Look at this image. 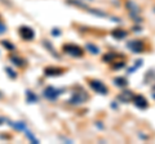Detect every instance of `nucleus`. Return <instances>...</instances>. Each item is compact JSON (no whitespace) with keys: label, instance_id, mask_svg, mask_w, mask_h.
<instances>
[{"label":"nucleus","instance_id":"obj_6","mask_svg":"<svg viewBox=\"0 0 155 144\" xmlns=\"http://www.w3.org/2000/svg\"><path fill=\"white\" fill-rule=\"evenodd\" d=\"M127 7L129 8V12H130V14H132L133 17H136V14L138 13V7L136 5V4H134L133 2H128V3H127ZM136 18H137V17H136ZM136 21H138V18H137V20H136Z\"/></svg>","mask_w":155,"mask_h":144},{"label":"nucleus","instance_id":"obj_3","mask_svg":"<svg viewBox=\"0 0 155 144\" xmlns=\"http://www.w3.org/2000/svg\"><path fill=\"white\" fill-rule=\"evenodd\" d=\"M65 49H66V52L67 53H70L71 55H81L83 54V50L80 49L79 46H76V45H71V44H69V45H66L65 46Z\"/></svg>","mask_w":155,"mask_h":144},{"label":"nucleus","instance_id":"obj_4","mask_svg":"<svg viewBox=\"0 0 155 144\" xmlns=\"http://www.w3.org/2000/svg\"><path fill=\"white\" fill-rule=\"evenodd\" d=\"M19 33H21L22 39H25V40H31L34 37V31L30 27H22L21 30H19Z\"/></svg>","mask_w":155,"mask_h":144},{"label":"nucleus","instance_id":"obj_2","mask_svg":"<svg viewBox=\"0 0 155 144\" xmlns=\"http://www.w3.org/2000/svg\"><path fill=\"white\" fill-rule=\"evenodd\" d=\"M60 94H61L60 90L56 89V88H52V86H51V88H47V89H45V92H44V95H45V97H47L48 99H52V100H54Z\"/></svg>","mask_w":155,"mask_h":144},{"label":"nucleus","instance_id":"obj_12","mask_svg":"<svg viewBox=\"0 0 155 144\" xmlns=\"http://www.w3.org/2000/svg\"><path fill=\"white\" fill-rule=\"evenodd\" d=\"M115 81H116V85H122V86L127 85V83H125V81H124L123 79H116Z\"/></svg>","mask_w":155,"mask_h":144},{"label":"nucleus","instance_id":"obj_5","mask_svg":"<svg viewBox=\"0 0 155 144\" xmlns=\"http://www.w3.org/2000/svg\"><path fill=\"white\" fill-rule=\"evenodd\" d=\"M92 89H94L97 93H101V94H106V86L101 83V81H92L91 83Z\"/></svg>","mask_w":155,"mask_h":144},{"label":"nucleus","instance_id":"obj_10","mask_svg":"<svg viewBox=\"0 0 155 144\" xmlns=\"http://www.w3.org/2000/svg\"><path fill=\"white\" fill-rule=\"evenodd\" d=\"M27 97H28V100H30L31 103H32V102H36V99H38L36 97H34L31 92H27Z\"/></svg>","mask_w":155,"mask_h":144},{"label":"nucleus","instance_id":"obj_8","mask_svg":"<svg viewBox=\"0 0 155 144\" xmlns=\"http://www.w3.org/2000/svg\"><path fill=\"white\" fill-rule=\"evenodd\" d=\"M134 103L140 108H145L147 105L146 100H145V98H142V97H134Z\"/></svg>","mask_w":155,"mask_h":144},{"label":"nucleus","instance_id":"obj_7","mask_svg":"<svg viewBox=\"0 0 155 144\" xmlns=\"http://www.w3.org/2000/svg\"><path fill=\"white\" fill-rule=\"evenodd\" d=\"M128 48H130L134 53H138V52H141L142 45L140 44V41H130L128 42Z\"/></svg>","mask_w":155,"mask_h":144},{"label":"nucleus","instance_id":"obj_1","mask_svg":"<svg viewBox=\"0 0 155 144\" xmlns=\"http://www.w3.org/2000/svg\"><path fill=\"white\" fill-rule=\"evenodd\" d=\"M87 99H88V95H87V93L83 92V90H80V92L74 93V95H72L71 99H70V103H72V104H80V103H84Z\"/></svg>","mask_w":155,"mask_h":144},{"label":"nucleus","instance_id":"obj_11","mask_svg":"<svg viewBox=\"0 0 155 144\" xmlns=\"http://www.w3.org/2000/svg\"><path fill=\"white\" fill-rule=\"evenodd\" d=\"M87 48H88V49H91V52L93 53V54H96V53L98 52V49H97L94 45H92V44H88V45H87Z\"/></svg>","mask_w":155,"mask_h":144},{"label":"nucleus","instance_id":"obj_9","mask_svg":"<svg viewBox=\"0 0 155 144\" xmlns=\"http://www.w3.org/2000/svg\"><path fill=\"white\" fill-rule=\"evenodd\" d=\"M113 36L116 37V39H122V37L125 36V32L124 31H114L113 32Z\"/></svg>","mask_w":155,"mask_h":144},{"label":"nucleus","instance_id":"obj_13","mask_svg":"<svg viewBox=\"0 0 155 144\" xmlns=\"http://www.w3.org/2000/svg\"><path fill=\"white\" fill-rule=\"evenodd\" d=\"M5 32V26L3 25V22H0V33Z\"/></svg>","mask_w":155,"mask_h":144}]
</instances>
